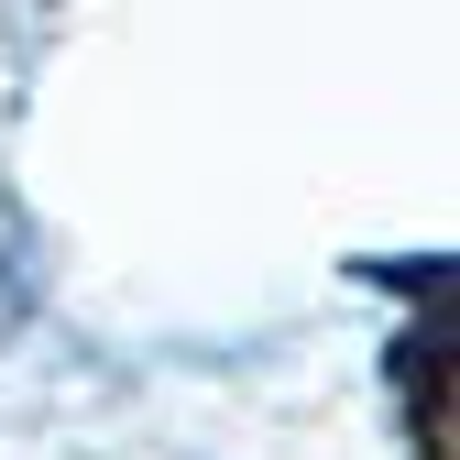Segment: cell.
<instances>
[{
    "label": "cell",
    "instance_id": "1",
    "mask_svg": "<svg viewBox=\"0 0 460 460\" xmlns=\"http://www.w3.org/2000/svg\"><path fill=\"white\" fill-rule=\"evenodd\" d=\"M394 384H406V438H417V460H449V329L406 340V351H394Z\"/></svg>",
    "mask_w": 460,
    "mask_h": 460
}]
</instances>
